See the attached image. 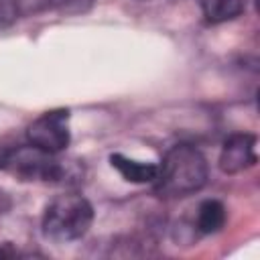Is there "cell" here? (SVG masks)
<instances>
[{
  "mask_svg": "<svg viewBox=\"0 0 260 260\" xmlns=\"http://www.w3.org/2000/svg\"><path fill=\"white\" fill-rule=\"evenodd\" d=\"M26 136H28V144L45 152L59 154L61 150L67 148L69 138H71L69 136V112L63 108L45 112L28 126Z\"/></svg>",
  "mask_w": 260,
  "mask_h": 260,
  "instance_id": "4",
  "label": "cell"
},
{
  "mask_svg": "<svg viewBox=\"0 0 260 260\" xmlns=\"http://www.w3.org/2000/svg\"><path fill=\"white\" fill-rule=\"evenodd\" d=\"M256 136L252 134H234L223 142L219 154V169L228 175L242 173L244 169L256 165Z\"/></svg>",
  "mask_w": 260,
  "mask_h": 260,
  "instance_id": "5",
  "label": "cell"
},
{
  "mask_svg": "<svg viewBox=\"0 0 260 260\" xmlns=\"http://www.w3.org/2000/svg\"><path fill=\"white\" fill-rule=\"evenodd\" d=\"M207 181V160L191 144L173 146L158 167L154 187L167 197H185L199 191Z\"/></svg>",
  "mask_w": 260,
  "mask_h": 260,
  "instance_id": "1",
  "label": "cell"
},
{
  "mask_svg": "<svg viewBox=\"0 0 260 260\" xmlns=\"http://www.w3.org/2000/svg\"><path fill=\"white\" fill-rule=\"evenodd\" d=\"M93 221L91 203L77 193H65L55 197L43 215V234L47 240L67 244L85 236Z\"/></svg>",
  "mask_w": 260,
  "mask_h": 260,
  "instance_id": "2",
  "label": "cell"
},
{
  "mask_svg": "<svg viewBox=\"0 0 260 260\" xmlns=\"http://www.w3.org/2000/svg\"><path fill=\"white\" fill-rule=\"evenodd\" d=\"M0 169L18 181H45L59 183L65 179L67 169L57 154L45 152L32 144L16 146L0 154Z\"/></svg>",
  "mask_w": 260,
  "mask_h": 260,
  "instance_id": "3",
  "label": "cell"
},
{
  "mask_svg": "<svg viewBox=\"0 0 260 260\" xmlns=\"http://www.w3.org/2000/svg\"><path fill=\"white\" fill-rule=\"evenodd\" d=\"M0 201H2V193H0ZM0 213H2V203H0Z\"/></svg>",
  "mask_w": 260,
  "mask_h": 260,
  "instance_id": "10",
  "label": "cell"
},
{
  "mask_svg": "<svg viewBox=\"0 0 260 260\" xmlns=\"http://www.w3.org/2000/svg\"><path fill=\"white\" fill-rule=\"evenodd\" d=\"M248 0H203V14L209 22H223L240 16Z\"/></svg>",
  "mask_w": 260,
  "mask_h": 260,
  "instance_id": "8",
  "label": "cell"
},
{
  "mask_svg": "<svg viewBox=\"0 0 260 260\" xmlns=\"http://www.w3.org/2000/svg\"><path fill=\"white\" fill-rule=\"evenodd\" d=\"M16 14V8H14V0H0V24L2 22H8L12 20Z\"/></svg>",
  "mask_w": 260,
  "mask_h": 260,
  "instance_id": "9",
  "label": "cell"
},
{
  "mask_svg": "<svg viewBox=\"0 0 260 260\" xmlns=\"http://www.w3.org/2000/svg\"><path fill=\"white\" fill-rule=\"evenodd\" d=\"M112 167L130 183H154L158 175V165L152 162H138L132 158H126L124 154H112L110 156Z\"/></svg>",
  "mask_w": 260,
  "mask_h": 260,
  "instance_id": "6",
  "label": "cell"
},
{
  "mask_svg": "<svg viewBox=\"0 0 260 260\" xmlns=\"http://www.w3.org/2000/svg\"><path fill=\"white\" fill-rule=\"evenodd\" d=\"M225 223V207L217 199H205L199 205L197 213V228L203 234H215Z\"/></svg>",
  "mask_w": 260,
  "mask_h": 260,
  "instance_id": "7",
  "label": "cell"
}]
</instances>
